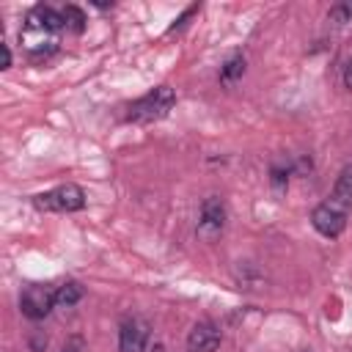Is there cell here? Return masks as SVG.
I'll list each match as a JSON object with an SVG mask.
<instances>
[{"mask_svg": "<svg viewBox=\"0 0 352 352\" xmlns=\"http://www.w3.org/2000/svg\"><path fill=\"white\" fill-rule=\"evenodd\" d=\"M176 102V94L170 85H160L154 91H148L146 96L135 99L129 104V113H126V121L132 124H151V121H160L168 116V110L173 107Z\"/></svg>", "mask_w": 352, "mask_h": 352, "instance_id": "6da1fadb", "label": "cell"}, {"mask_svg": "<svg viewBox=\"0 0 352 352\" xmlns=\"http://www.w3.org/2000/svg\"><path fill=\"white\" fill-rule=\"evenodd\" d=\"M33 206L38 212H77L85 206V192L80 184H60L50 192L33 195Z\"/></svg>", "mask_w": 352, "mask_h": 352, "instance_id": "7a4b0ae2", "label": "cell"}, {"mask_svg": "<svg viewBox=\"0 0 352 352\" xmlns=\"http://www.w3.org/2000/svg\"><path fill=\"white\" fill-rule=\"evenodd\" d=\"M19 44L25 47V52H28L30 58H50V55L58 50V33L47 30L44 25H38V22L28 14L25 28L19 30Z\"/></svg>", "mask_w": 352, "mask_h": 352, "instance_id": "3957f363", "label": "cell"}, {"mask_svg": "<svg viewBox=\"0 0 352 352\" xmlns=\"http://www.w3.org/2000/svg\"><path fill=\"white\" fill-rule=\"evenodd\" d=\"M226 228V206L220 198H206L201 204V220H198V236L206 242H214Z\"/></svg>", "mask_w": 352, "mask_h": 352, "instance_id": "277c9868", "label": "cell"}, {"mask_svg": "<svg viewBox=\"0 0 352 352\" xmlns=\"http://www.w3.org/2000/svg\"><path fill=\"white\" fill-rule=\"evenodd\" d=\"M52 305H55V292H52L50 286H28V289L22 292V297H19L22 314H25L28 319H33V322L44 319V316L52 311Z\"/></svg>", "mask_w": 352, "mask_h": 352, "instance_id": "5b68a950", "label": "cell"}, {"mask_svg": "<svg viewBox=\"0 0 352 352\" xmlns=\"http://www.w3.org/2000/svg\"><path fill=\"white\" fill-rule=\"evenodd\" d=\"M148 344V324L140 316H132L118 330V349L121 352H146Z\"/></svg>", "mask_w": 352, "mask_h": 352, "instance_id": "8992f818", "label": "cell"}, {"mask_svg": "<svg viewBox=\"0 0 352 352\" xmlns=\"http://www.w3.org/2000/svg\"><path fill=\"white\" fill-rule=\"evenodd\" d=\"M311 223H314V228H316L322 236H338V234L344 231V226H346V214L338 212L336 206H330V204L324 201V204H319V206L311 212Z\"/></svg>", "mask_w": 352, "mask_h": 352, "instance_id": "52a82bcc", "label": "cell"}, {"mask_svg": "<svg viewBox=\"0 0 352 352\" xmlns=\"http://www.w3.org/2000/svg\"><path fill=\"white\" fill-rule=\"evenodd\" d=\"M217 346H220V327L209 319L198 322L187 336V349L190 352H214Z\"/></svg>", "mask_w": 352, "mask_h": 352, "instance_id": "ba28073f", "label": "cell"}, {"mask_svg": "<svg viewBox=\"0 0 352 352\" xmlns=\"http://www.w3.org/2000/svg\"><path fill=\"white\" fill-rule=\"evenodd\" d=\"M330 206H336L338 212H349L352 209V168H344L341 176L336 179L333 184V192H330Z\"/></svg>", "mask_w": 352, "mask_h": 352, "instance_id": "9c48e42d", "label": "cell"}, {"mask_svg": "<svg viewBox=\"0 0 352 352\" xmlns=\"http://www.w3.org/2000/svg\"><path fill=\"white\" fill-rule=\"evenodd\" d=\"M30 16L38 22V25H44L47 30H52V33H58L66 22H63V14L60 11H55V8H50V6H36L33 11H30Z\"/></svg>", "mask_w": 352, "mask_h": 352, "instance_id": "30bf717a", "label": "cell"}, {"mask_svg": "<svg viewBox=\"0 0 352 352\" xmlns=\"http://www.w3.org/2000/svg\"><path fill=\"white\" fill-rule=\"evenodd\" d=\"M80 300H82V286L74 280H66L55 289V305H60V308H72Z\"/></svg>", "mask_w": 352, "mask_h": 352, "instance_id": "8fae6325", "label": "cell"}, {"mask_svg": "<svg viewBox=\"0 0 352 352\" xmlns=\"http://www.w3.org/2000/svg\"><path fill=\"white\" fill-rule=\"evenodd\" d=\"M242 74H245V58H242V55H234V58H228V60L223 63V69H220V82L231 85V82L239 80Z\"/></svg>", "mask_w": 352, "mask_h": 352, "instance_id": "7c38bea8", "label": "cell"}, {"mask_svg": "<svg viewBox=\"0 0 352 352\" xmlns=\"http://www.w3.org/2000/svg\"><path fill=\"white\" fill-rule=\"evenodd\" d=\"M60 14H63V22H66L69 30L82 33V28H85V14H82V8H77V6H66V8H60Z\"/></svg>", "mask_w": 352, "mask_h": 352, "instance_id": "4fadbf2b", "label": "cell"}, {"mask_svg": "<svg viewBox=\"0 0 352 352\" xmlns=\"http://www.w3.org/2000/svg\"><path fill=\"white\" fill-rule=\"evenodd\" d=\"M349 19H352V3H336L327 11V22H333V25H344Z\"/></svg>", "mask_w": 352, "mask_h": 352, "instance_id": "5bb4252c", "label": "cell"}, {"mask_svg": "<svg viewBox=\"0 0 352 352\" xmlns=\"http://www.w3.org/2000/svg\"><path fill=\"white\" fill-rule=\"evenodd\" d=\"M60 352H85V338H82V336L66 338V344L60 346Z\"/></svg>", "mask_w": 352, "mask_h": 352, "instance_id": "9a60e30c", "label": "cell"}, {"mask_svg": "<svg viewBox=\"0 0 352 352\" xmlns=\"http://www.w3.org/2000/svg\"><path fill=\"white\" fill-rule=\"evenodd\" d=\"M286 170H280V168H272V184H275V190L278 192H283V187H286Z\"/></svg>", "mask_w": 352, "mask_h": 352, "instance_id": "2e32d148", "label": "cell"}, {"mask_svg": "<svg viewBox=\"0 0 352 352\" xmlns=\"http://www.w3.org/2000/svg\"><path fill=\"white\" fill-rule=\"evenodd\" d=\"M44 346H47V336L36 333V336L30 338V349H33V352H44Z\"/></svg>", "mask_w": 352, "mask_h": 352, "instance_id": "e0dca14e", "label": "cell"}, {"mask_svg": "<svg viewBox=\"0 0 352 352\" xmlns=\"http://www.w3.org/2000/svg\"><path fill=\"white\" fill-rule=\"evenodd\" d=\"M195 11H198V6H190V8H187V11H184V14H182V16H179V19L173 22V28H170V30H176V28H182V25H184V22H187V19H190V16L195 14Z\"/></svg>", "mask_w": 352, "mask_h": 352, "instance_id": "ac0fdd59", "label": "cell"}, {"mask_svg": "<svg viewBox=\"0 0 352 352\" xmlns=\"http://www.w3.org/2000/svg\"><path fill=\"white\" fill-rule=\"evenodd\" d=\"M0 50H3V69H11V50H8V44H0Z\"/></svg>", "mask_w": 352, "mask_h": 352, "instance_id": "d6986e66", "label": "cell"}, {"mask_svg": "<svg viewBox=\"0 0 352 352\" xmlns=\"http://www.w3.org/2000/svg\"><path fill=\"white\" fill-rule=\"evenodd\" d=\"M344 85H346V88L352 91V60H349V63L344 66Z\"/></svg>", "mask_w": 352, "mask_h": 352, "instance_id": "ffe728a7", "label": "cell"}]
</instances>
